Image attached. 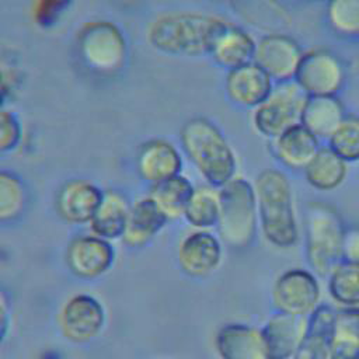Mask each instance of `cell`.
<instances>
[{
	"label": "cell",
	"instance_id": "obj_10",
	"mask_svg": "<svg viewBox=\"0 0 359 359\" xmlns=\"http://www.w3.org/2000/svg\"><path fill=\"white\" fill-rule=\"evenodd\" d=\"M303 52L293 36L282 32H269L257 39L254 62L275 83L286 81L294 79Z\"/></svg>",
	"mask_w": 359,
	"mask_h": 359
},
{
	"label": "cell",
	"instance_id": "obj_12",
	"mask_svg": "<svg viewBox=\"0 0 359 359\" xmlns=\"http://www.w3.org/2000/svg\"><path fill=\"white\" fill-rule=\"evenodd\" d=\"M70 271L83 279H94L111 269L115 261V248L109 240L95 234L73 238L66 251Z\"/></svg>",
	"mask_w": 359,
	"mask_h": 359
},
{
	"label": "cell",
	"instance_id": "obj_38",
	"mask_svg": "<svg viewBox=\"0 0 359 359\" xmlns=\"http://www.w3.org/2000/svg\"><path fill=\"white\" fill-rule=\"evenodd\" d=\"M355 311V317H356V324H358V328H359V307L358 309H353Z\"/></svg>",
	"mask_w": 359,
	"mask_h": 359
},
{
	"label": "cell",
	"instance_id": "obj_2",
	"mask_svg": "<svg viewBox=\"0 0 359 359\" xmlns=\"http://www.w3.org/2000/svg\"><path fill=\"white\" fill-rule=\"evenodd\" d=\"M229 22L205 13H174L154 20L149 42L160 52L182 56L210 55Z\"/></svg>",
	"mask_w": 359,
	"mask_h": 359
},
{
	"label": "cell",
	"instance_id": "obj_26",
	"mask_svg": "<svg viewBox=\"0 0 359 359\" xmlns=\"http://www.w3.org/2000/svg\"><path fill=\"white\" fill-rule=\"evenodd\" d=\"M194 191L195 188L192 182L187 177L178 174L154 184L150 196L157 202L168 219H177L184 216Z\"/></svg>",
	"mask_w": 359,
	"mask_h": 359
},
{
	"label": "cell",
	"instance_id": "obj_15",
	"mask_svg": "<svg viewBox=\"0 0 359 359\" xmlns=\"http://www.w3.org/2000/svg\"><path fill=\"white\" fill-rule=\"evenodd\" d=\"M220 359H268L261 330L244 323L223 324L215 335Z\"/></svg>",
	"mask_w": 359,
	"mask_h": 359
},
{
	"label": "cell",
	"instance_id": "obj_22",
	"mask_svg": "<svg viewBox=\"0 0 359 359\" xmlns=\"http://www.w3.org/2000/svg\"><path fill=\"white\" fill-rule=\"evenodd\" d=\"M346 115L345 107L338 95H309L300 123L320 140H327Z\"/></svg>",
	"mask_w": 359,
	"mask_h": 359
},
{
	"label": "cell",
	"instance_id": "obj_19",
	"mask_svg": "<svg viewBox=\"0 0 359 359\" xmlns=\"http://www.w3.org/2000/svg\"><path fill=\"white\" fill-rule=\"evenodd\" d=\"M300 318L302 317L278 311L259 328L268 359L293 358L304 330Z\"/></svg>",
	"mask_w": 359,
	"mask_h": 359
},
{
	"label": "cell",
	"instance_id": "obj_31",
	"mask_svg": "<svg viewBox=\"0 0 359 359\" xmlns=\"http://www.w3.org/2000/svg\"><path fill=\"white\" fill-rule=\"evenodd\" d=\"M28 202L27 187L22 180L7 170H0V223L17 220Z\"/></svg>",
	"mask_w": 359,
	"mask_h": 359
},
{
	"label": "cell",
	"instance_id": "obj_27",
	"mask_svg": "<svg viewBox=\"0 0 359 359\" xmlns=\"http://www.w3.org/2000/svg\"><path fill=\"white\" fill-rule=\"evenodd\" d=\"M330 359H359V328L353 309H342L335 314Z\"/></svg>",
	"mask_w": 359,
	"mask_h": 359
},
{
	"label": "cell",
	"instance_id": "obj_23",
	"mask_svg": "<svg viewBox=\"0 0 359 359\" xmlns=\"http://www.w3.org/2000/svg\"><path fill=\"white\" fill-rule=\"evenodd\" d=\"M255 46L257 39L248 31L229 24L213 46L210 56L217 66L230 72L254 62Z\"/></svg>",
	"mask_w": 359,
	"mask_h": 359
},
{
	"label": "cell",
	"instance_id": "obj_37",
	"mask_svg": "<svg viewBox=\"0 0 359 359\" xmlns=\"http://www.w3.org/2000/svg\"><path fill=\"white\" fill-rule=\"evenodd\" d=\"M287 3H313V1H327V0H282Z\"/></svg>",
	"mask_w": 359,
	"mask_h": 359
},
{
	"label": "cell",
	"instance_id": "obj_29",
	"mask_svg": "<svg viewBox=\"0 0 359 359\" xmlns=\"http://www.w3.org/2000/svg\"><path fill=\"white\" fill-rule=\"evenodd\" d=\"M324 17L337 36L359 39V0H327Z\"/></svg>",
	"mask_w": 359,
	"mask_h": 359
},
{
	"label": "cell",
	"instance_id": "obj_11",
	"mask_svg": "<svg viewBox=\"0 0 359 359\" xmlns=\"http://www.w3.org/2000/svg\"><path fill=\"white\" fill-rule=\"evenodd\" d=\"M105 318L102 303L88 293L72 296L60 313L63 334L73 342H87L97 337L105 324Z\"/></svg>",
	"mask_w": 359,
	"mask_h": 359
},
{
	"label": "cell",
	"instance_id": "obj_14",
	"mask_svg": "<svg viewBox=\"0 0 359 359\" xmlns=\"http://www.w3.org/2000/svg\"><path fill=\"white\" fill-rule=\"evenodd\" d=\"M275 81L255 62L227 72L224 88L229 100L245 109H254L271 94Z\"/></svg>",
	"mask_w": 359,
	"mask_h": 359
},
{
	"label": "cell",
	"instance_id": "obj_7",
	"mask_svg": "<svg viewBox=\"0 0 359 359\" xmlns=\"http://www.w3.org/2000/svg\"><path fill=\"white\" fill-rule=\"evenodd\" d=\"M293 80L307 95H338L346 81V66L330 49H309L303 52Z\"/></svg>",
	"mask_w": 359,
	"mask_h": 359
},
{
	"label": "cell",
	"instance_id": "obj_30",
	"mask_svg": "<svg viewBox=\"0 0 359 359\" xmlns=\"http://www.w3.org/2000/svg\"><path fill=\"white\" fill-rule=\"evenodd\" d=\"M219 212V191L213 187H201L194 191L184 216L192 227L208 230L217 226Z\"/></svg>",
	"mask_w": 359,
	"mask_h": 359
},
{
	"label": "cell",
	"instance_id": "obj_5",
	"mask_svg": "<svg viewBox=\"0 0 359 359\" xmlns=\"http://www.w3.org/2000/svg\"><path fill=\"white\" fill-rule=\"evenodd\" d=\"M219 222L222 240L233 248H245L255 238L258 208L254 184L236 175L219 188Z\"/></svg>",
	"mask_w": 359,
	"mask_h": 359
},
{
	"label": "cell",
	"instance_id": "obj_35",
	"mask_svg": "<svg viewBox=\"0 0 359 359\" xmlns=\"http://www.w3.org/2000/svg\"><path fill=\"white\" fill-rule=\"evenodd\" d=\"M344 262L359 266V226L345 227L342 241Z\"/></svg>",
	"mask_w": 359,
	"mask_h": 359
},
{
	"label": "cell",
	"instance_id": "obj_1",
	"mask_svg": "<svg viewBox=\"0 0 359 359\" xmlns=\"http://www.w3.org/2000/svg\"><path fill=\"white\" fill-rule=\"evenodd\" d=\"M254 188L264 238L280 250L294 247L300 231L289 177L282 170L265 168L257 175Z\"/></svg>",
	"mask_w": 359,
	"mask_h": 359
},
{
	"label": "cell",
	"instance_id": "obj_32",
	"mask_svg": "<svg viewBox=\"0 0 359 359\" xmlns=\"http://www.w3.org/2000/svg\"><path fill=\"white\" fill-rule=\"evenodd\" d=\"M325 142L327 147L345 163H359V116L346 115Z\"/></svg>",
	"mask_w": 359,
	"mask_h": 359
},
{
	"label": "cell",
	"instance_id": "obj_39",
	"mask_svg": "<svg viewBox=\"0 0 359 359\" xmlns=\"http://www.w3.org/2000/svg\"><path fill=\"white\" fill-rule=\"evenodd\" d=\"M358 182H359V172H358Z\"/></svg>",
	"mask_w": 359,
	"mask_h": 359
},
{
	"label": "cell",
	"instance_id": "obj_6",
	"mask_svg": "<svg viewBox=\"0 0 359 359\" xmlns=\"http://www.w3.org/2000/svg\"><path fill=\"white\" fill-rule=\"evenodd\" d=\"M307 97L293 79L275 83L269 97L251 109L252 129L266 140L276 139L286 129L300 123Z\"/></svg>",
	"mask_w": 359,
	"mask_h": 359
},
{
	"label": "cell",
	"instance_id": "obj_16",
	"mask_svg": "<svg viewBox=\"0 0 359 359\" xmlns=\"http://www.w3.org/2000/svg\"><path fill=\"white\" fill-rule=\"evenodd\" d=\"M275 158L289 170H304L320 150V139L304 125L297 123L271 140Z\"/></svg>",
	"mask_w": 359,
	"mask_h": 359
},
{
	"label": "cell",
	"instance_id": "obj_9",
	"mask_svg": "<svg viewBox=\"0 0 359 359\" xmlns=\"http://www.w3.org/2000/svg\"><path fill=\"white\" fill-rule=\"evenodd\" d=\"M83 57L102 72L118 69L125 59V39L116 25L108 21L88 24L80 35Z\"/></svg>",
	"mask_w": 359,
	"mask_h": 359
},
{
	"label": "cell",
	"instance_id": "obj_4",
	"mask_svg": "<svg viewBox=\"0 0 359 359\" xmlns=\"http://www.w3.org/2000/svg\"><path fill=\"white\" fill-rule=\"evenodd\" d=\"M345 226L339 213L324 202H310L304 213L307 264L317 276H328L342 259Z\"/></svg>",
	"mask_w": 359,
	"mask_h": 359
},
{
	"label": "cell",
	"instance_id": "obj_28",
	"mask_svg": "<svg viewBox=\"0 0 359 359\" xmlns=\"http://www.w3.org/2000/svg\"><path fill=\"white\" fill-rule=\"evenodd\" d=\"M328 294L344 309L359 307V266L339 262L328 275Z\"/></svg>",
	"mask_w": 359,
	"mask_h": 359
},
{
	"label": "cell",
	"instance_id": "obj_24",
	"mask_svg": "<svg viewBox=\"0 0 359 359\" xmlns=\"http://www.w3.org/2000/svg\"><path fill=\"white\" fill-rule=\"evenodd\" d=\"M129 212L130 205L122 194L115 191L105 192L101 205L88 223L93 234L109 241L122 238L126 230Z\"/></svg>",
	"mask_w": 359,
	"mask_h": 359
},
{
	"label": "cell",
	"instance_id": "obj_13",
	"mask_svg": "<svg viewBox=\"0 0 359 359\" xmlns=\"http://www.w3.org/2000/svg\"><path fill=\"white\" fill-rule=\"evenodd\" d=\"M223 248L220 240L208 230L196 229L188 233L178 247L181 269L194 278L212 273L222 262Z\"/></svg>",
	"mask_w": 359,
	"mask_h": 359
},
{
	"label": "cell",
	"instance_id": "obj_25",
	"mask_svg": "<svg viewBox=\"0 0 359 359\" xmlns=\"http://www.w3.org/2000/svg\"><path fill=\"white\" fill-rule=\"evenodd\" d=\"M348 163L338 157L327 146H321L303 170L306 182L317 191H334L339 188L348 175Z\"/></svg>",
	"mask_w": 359,
	"mask_h": 359
},
{
	"label": "cell",
	"instance_id": "obj_36",
	"mask_svg": "<svg viewBox=\"0 0 359 359\" xmlns=\"http://www.w3.org/2000/svg\"><path fill=\"white\" fill-rule=\"evenodd\" d=\"M10 328V302L6 292L0 287V344L6 339Z\"/></svg>",
	"mask_w": 359,
	"mask_h": 359
},
{
	"label": "cell",
	"instance_id": "obj_18",
	"mask_svg": "<svg viewBox=\"0 0 359 359\" xmlns=\"http://www.w3.org/2000/svg\"><path fill=\"white\" fill-rule=\"evenodd\" d=\"M104 194L97 185L88 181H70L59 192L57 212L70 223H90L102 202Z\"/></svg>",
	"mask_w": 359,
	"mask_h": 359
},
{
	"label": "cell",
	"instance_id": "obj_21",
	"mask_svg": "<svg viewBox=\"0 0 359 359\" xmlns=\"http://www.w3.org/2000/svg\"><path fill=\"white\" fill-rule=\"evenodd\" d=\"M168 217L151 196L142 198L130 206L122 240L130 247L147 244L167 223Z\"/></svg>",
	"mask_w": 359,
	"mask_h": 359
},
{
	"label": "cell",
	"instance_id": "obj_8",
	"mask_svg": "<svg viewBox=\"0 0 359 359\" xmlns=\"http://www.w3.org/2000/svg\"><path fill=\"white\" fill-rule=\"evenodd\" d=\"M321 289L317 275L304 268H289L278 275L272 287V302L278 311L309 316L320 303Z\"/></svg>",
	"mask_w": 359,
	"mask_h": 359
},
{
	"label": "cell",
	"instance_id": "obj_34",
	"mask_svg": "<svg viewBox=\"0 0 359 359\" xmlns=\"http://www.w3.org/2000/svg\"><path fill=\"white\" fill-rule=\"evenodd\" d=\"M72 0H38L35 7V20L42 27L53 25L69 7Z\"/></svg>",
	"mask_w": 359,
	"mask_h": 359
},
{
	"label": "cell",
	"instance_id": "obj_3",
	"mask_svg": "<svg viewBox=\"0 0 359 359\" xmlns=\"http://www.w3.org/2000/svg\"><path fill=\"white\" fill-rule=\"evenodd\" d=\"M181 144L199 174L213 188L237 175V157L222 130L205 118H194L181 129Z\"/></svg>",
	"mask_w": 359,
	"mask_h": 359
},
{
	"label": "cell",
	"instance_id": "obj_20",
	"mask_svg": "<svg viewBox=\"0 0 359 359\" xmlns=\"http://www.w3.org/2000/svg\"><path fill=\"white\" fill-rule=\"evenodd\" d=\"M137 167L140 175L154 185L181 174L182 157L171 143L156 139L140 147Z\"/></svg>",
	"mask_w": 359,
	"mask_h": 359
},
{
	"label": "cell",
	"instance_id": "obj_33",
	"mask_svg": "<svg viewBox=\"0 0 359 359\" xmlns=\"http://www.w3.org/2000/svg\"><path fill=\"white\" fill-rule=\"evenodd\" d=\"M20 139L21 125L18 118L10 111L0 109V153L15 149Z\"/></svg>",
	"mask_w": 359,
	"mask_h": 359
},
{
	"label": "cell",
	"instance_id": "obj_17",
	"mask_svg": "<svg viewBox=\"0 0 359 359\" xmlns=\"http://www.w3.org/2000/svg\"><path fill=\"white\" fill-rule=\"evenodd\" d=\"M335 314L332 307L318 304L307 317L303 335L292 359H330Z\"/></svg>",
	"mask_w": 359,
	"mask_h": 359
}]
</instances>
